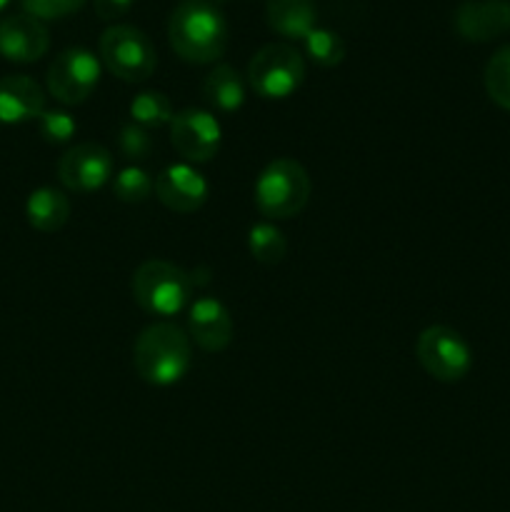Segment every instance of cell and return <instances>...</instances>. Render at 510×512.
<instances>
[{"mask_svg":"<svg viewBox=\"0 0 510 512\" xmlns=\"http://www.w3.org/2000/svg\"><path fill=\"white\" fill-rule=\"evenodd\" d=\"M170 48L185 63H215L228 48V23L210 0H180L168 20Z\"/></svg>","mask_w":510,"mask_h":512,"instance_id":"obj_1","label":"cell"},{"mask_svg":"<svg viewBox=\"0 0 510 512\" xmlns=\"http://www.w3.org/2000/svg\"><path fill=\"white\" fill-rule=\"evenodd\" d=\"M190 338L175 323H153L138 335L133 348L135 373L155 388L180 383L190 370Z\"/></svg>","mask_w":510,"mask_h":512,"instance_id":"obj_2","label":"cell"},{"mask_svg":"<svg viewBox=\"0 0 510 512\" xmlns=\"http://www.w3.org/2000/svg\"><path fill=\"white\" fill-rule=\"evenodd\" d=\"M313 183L298 160L275 158L263 168L255 180V208L270 220H288L303 213L308 205Z\"/></svg>","mask_w":510,"mask_h":512,"instance_id":"obj_3","label":"cell"},{"mask_svg":"<svg viewBox=\"0 0 510 512\" xmlns=\"http://www.w3.org/2000/svg\"><path fill=\"white\" fill-rule=\"evenodd\" d=\"M133 298L145 313L170 318L188 305L193 280L180 265L168 260H145L130 280Z\"/></svg>","mask_w":510,"mask_h":512,"instance_id":"obj_4","label":"cell"},{"mask_svg":"<svg viewBox=\"0 0 510 512\" xmlns=\"http://www.w3.org/2000/svg\"><path fill=\"white\" fill-rule=\"evenodd\" d=\"M305 80V60L293 45L268 43L250 58L248 83L260 98L283 100Z\"/></svg>","mask_w":510,"mask_h":512,"instance_id":"obj_5","label":"cell"},{"mask_svg":"<svg viewBox=\"0 0 510 512\" xmlns=\"http://www.w3.org/2000/svg\"><path fill=\"white\" fill-rule=\"evenodd\" d=\"M100 60L115 78L143 83L155 73L158 55L153 43L135 25H113L100 35Z\"/></svg>","mask_w":510,"mask_h":512,"instance_id":"obj_6","label":"cell"},{"mask_svg":"<svg viewBox=\"0 0 510 512\" xmlns=\"http://www.w3.org/2000/svg\"><path fill=\"white\" fill-rule=\"evenodd\" d=\"M415 355L425 373L438 383H458L470 373L473 353L458 330L448 325H430L415 340Z\"/></svg>","mask_w":510,"mask_h":512,"instance_id":"obj_7","label":"cell"},{"mask_svg":"<svg viewBox=\"0 0 510 512\" xmlns=\"http://www.w3.org/2000/svg\"><path fill=\"white\" fill-rule=\"evenodd\" d=\"M48 93L63 105H80L100 83V60L88 48H68L50 63Z\"/></svg>","mask_w":510,"mask_h":512,"instance_id":"obj_8","label":"cell"},{"mask_svg":"<svg viewBox=\"0 0 510 512\" xmlns=\"http://www.w3.org/2000/svg\"><path fill=\"white\" fill-rule=\"evenodd\" d=\"M220 138H223L220 123L208 110L190 108L173 115V120H170V140H173V148L188 163H210L218 155Z\"/></svg>","mask_w":510,"mask_h":512,"instance_id":"obj_9","label":"cell"},{"mask_svg":"<svg viewBox=\"0 0 510 512\" xmlns=\"http://www.w3.org/2000/svg\"><path fill=\"white\" fill-rule=\"evenodd\" d=\"M113 153L100 143H80L58 163L60 183L75 193H93L113 178Z\"/></svg>","mask_w":510,"mask_h":512,"instance_id":"obj_10","label":"cell"},{"mask_svg":"<svg viewBox=\"0 0 510 512\" xmlns=\"http://www.w3.org/2000/svg\"><path fill=\"white\" fill-rule=\"evenodd\" d=\"M155 195L165 208L173 213H195L205 205L208 200V183L203 175L188 163H175L160 170L155 178Z\"/></svg>","mask_w":510,"mask_h":512,"instance_id":"obj_11","label":"cell"},{"mask_svg":"<svg viewBox=\"0 0 510 512\" xmlns=\"http://www.w3.org/2000/svg\"><path fill=\"white\" fill-rule=\"evenodd\" d=\"M50 33L43 20L28 13L0 20V55L13 63H35L48 53Z\"/></svg>","mask_w":510,"mask_h":512,"instance_id":"obj_12","label":"cell"},{"mask_svg":"<svg viewBox=\"0 0 510 512\" xmlns=\"http://www.w3.org/2000/svg\"><path fill=\"white\" fill-rule=\"evenodd\" d=\"M455 30L470 43H488L510 33L508 0H468L455 13Z\"/></svg>","mask_w":510,"mask_h":512,"instance_id":"obj_13","label":"cell"},{"mask_svg":"<svg viewBox=\"0 0 510 512\" xmlns=\"http://www.w3.org/2000/svg\"><path fill=\"white\" fill-rule=\"evenodd\" d=\"M190 338L205 353H220L233 340V318L218 298H198L188 313Z\"/></svg>","mask_w":510,"mask_h":512,"instance_id":"obj_14","label":"cell"},{"mask_svg":"<svg viewBox=\"0 0 510 512\" xmlns=\"http://www.w3.org/2000/svg\"><path fill=\"white\" fill-rule=\"evenodd\" d=\"M45 113V93L30 75L0 78V123L15 125Z\"/></svg>","mask_w":510,"mask_h":512,"instance_id":"obj_15","label":"cell"},{"mask_svg":"<svg viewBox=\"0 0 510 512\" xmlns=\"http://www.w3.org/2000/svg\"><path fill=\"white\" fill-rule=\"evenodd\" d=\"M268 25L283 38H303L315 30L318 10L313 0H268L265 5Z\"/></svg>","mask_w":510,"mask_h":512,"instance_id":"obj_16","label":"cell"},{"mask_svg":"<svg viewBox=\"0 0 510 512\" xmlns=\"http://www.w3.org/2000/svg\"><path fill=\"white\" fill-rule=\"evenodd\" d=\"M25 215L40 233H58L70 218V200L55 188H38L25 203Z\"/></svg>","mask_w":510,"mask_h":512,"instance_id":"obj_17","label":"cell"},{"mask_svg":"<svg viewBox=\"0 0 510 512\" xmlns=\"http://www.w3.org/2000/svg\"><path fill=\"white\" fill-rule=\"evenodd\" d=\"M203 95L210 105L223 113H235L245 103V83L230 65H215L203 80Z\"/></svg>","mask_w":510,"mask_h":512,"instance_id":"obj_18","label":"cell"},{"mask_svg":"<svg viewBox=\"0 0 510 512\" xmlns=\"http://www.w3.org/2000/svg\"><path fill=\"white\" fill-rule=\"evenodd\" d=\"M130 118H133L135 125H140L145 130L163 128V125H170V120H173V105H170L165 93L148 90V93H140L133 98V103H130Z\"/></svg>","mask_w":510,"mask_h":512,"instance_id":"obj_19","label":"cell"},{"mask_svg":"<svg viewBox=\"0 0 510 512\" xmlns=\"http://www.w3.org/2000/svg\"><path fill=\"white\" fill-rule=\"evenodd\" d=\"M248 250L258 263L263 265H278L285 258V235L273 223H258L250 228L248 233Z\"/></svg>","mask_w":510,"mask_h":512,"instance_id":"obj_20","label":"cell"},{"mask_svg":"<svg viewBox=\"0 0 510 512\" xmlns=\"http://www.w3.org/2000/svg\"><path fill=\"white\" fill-rule=\"evenodd\" d=\"M305 53L320 68H335L345 58V43L338 33L325 28H315L305 35Z\"/></svg>","mask_w":510,"mask_h":512,"instance_id":"obj_21","label":"cell"},{"mask_svg":"<svg viewBox=\"0 0 510 512\" xmlns=\"http://www.w3.org/2000/svg\"><path fill=\"white\" fill-rule=\"evenodd\" d=\"M485 90L490 100L503 110H510V45L500 48L485 65Z\"/></svg>","mask_w":510,"mask_h":512,"instance_id":"obj_22","label":"cell"},{"mask_svg":"<svg viewBox=\"0 0 510 512\" xmlns=\"http://www.w3.org/2000/svg\"><path fill=\"white\" fill-rule=\"evenodd\" d=\"M155 190V183L150 180V175L143 168H123L113 180V193L115 198L123 200V203H143L150 198V193Z\"/></svg>","mask_w":510,"mask_h":512,"instance_id":"obj_23","label":"cell"},{"mask_svg":"<svg viewBox=\"0 0 510 512\" xmlns=\"http://www.w3.org/2000/svg\"><path fill=\"white\" fill-rule=\"evenodd\" d=\"M75 130H78V125H75L73 115L63 113V110H45L40 115V133L48 143H68Z\"/></svg>","mask_w":510,"mask_h":512,"instance_id":"obj_24","label":"cell"},{"mask_svg":"<svg viewBox=\"0 0 510 512\" xmlns=\"http://www.w3.org/2000/svg\"><path fill=\"white\" fill-rule=\"evenodd\" d=\"M25 13L38 20H58L65 15L78 13L85 5V0H20Z\"/></svg>","mask_w":510,"mask_h":512,"instance_id":"obj_25","label":"cell"},{"mask_svg":"<svg viewBox=\"0 0 510 512\" xmlns=\"http://www.w3.org/2000/svg\"><path fill=\"white\" fill-rule=\"evenodd\" d=\"M120 150L130 160H145L153 153V140H150L148 130L135 123H128L120 128Z\"/></svg>","mask_w":510,"mask_h":512,"instance_id":"obj_26","label":"cell"},{"mask_svg":"<svg viewBox=\"0 0 510 512\" xmlns=\"http://www.w3.org/2000/svg\"><path fill=\"white\" fill-rule=\"evenodd\" d=\"M93 5L100 20H115L128 13L133 0H93Z\"/></svg>","mask_w":510,"mask_h":512,"instance_id":"obj_27","label":"cell"},{"mask_svg":"<svg viewBox=\"0 0 510 512\" xmlns=\"http://www.w3.org/2000/svg\"><path fill=\"white\" fill-rule=\"evenodd\" d=\"M8 3H10V0H0V10H3Z\"/></svg>","mask_w":510,"mask_h":512,"instance_id":"obj_28","label":"cell"}]
</instances>
